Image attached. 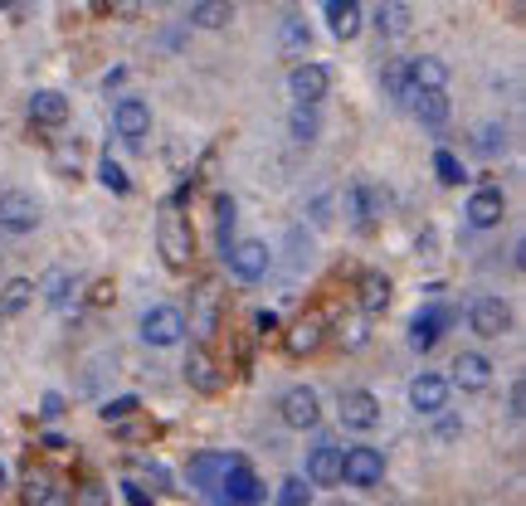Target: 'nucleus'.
Returning a JSON list of instances; mask_svg holds the SVG:
<instances>
[{"instance_id": "nucleus-5", "label": "nucleus", "mask_w": 526, "mask_h": 506, "mask_svg": "<svg viewBox=\"0 0 526 506\" xmlns=\"http://www.w3.org/2000/svg\"><path fill=\"white\" fill-rule=\"evenodd\" d=\"M0 229L5 234H35L39 229V200L25 190H0Z\"/></svg>"}, {"instance_id": "nucleus-39", "label": "nucleus", "mask_w": 526, "mask_h": 506, "mask_svg": "<svg viewBox=\"0 0 526 506\" xmlns=\"http://www.w3.org/2000/svg\"><path fill=\"white\" fill-rule=\"evenodd\" d=\"M434 171H439V181L444 185L463 181V166H458V156H449V151H434Z\"/></svg>"}, {"instance_id": "nucleus-21", "label": "nucleus", "mask_w": 526, "mask_h": 506, "mask_svg": "<svg viewBox=\"0 0 526 506\" xmlns=\"http://www.w3.org/2000/svg\"><path fill=\"white\" fill-rule=\"evenodd\" d=\"M30 122L35 127H64L69 122V98L59 88H39L35 98H30Z\"/></svg>"}, {"instance_id": "nucleus-45", "label": "nucleus", "mask_w": 526, "mask_h": 506, "mask_svg": "<svg viewBox=\"0 0 526 506\" xmlns=\"http://www.w3.org/2000/svg\"><path fill=\"white\" fill-rule=\"evenodd\" d=\"M254 326H259L263 336H268V331H273V326H278V317H273V312H254Z\"/></svg>"}, {"instance_id": "nucleus-11", "label": "nucleus", "mask_w": 526, "mask_h": 506, "mask_svg": "<svg viewBox=\"0 0 526 506\" xmlns=\"http://www.w3.org/2000/svg\"><path fill=\"white\" fill-rule=\"evenodd\" d=\"M268 263H273V253H268V244H259V239H244V244L229 249V273H234L239 283H259L263 273H268Z\"/></svg>"}, {"instance_id": "nucleus-13", "label": "nucleus", "mask_w": 526, "mask_h": 506, "mask_svg": "<svg viewBox=\"0 0 526 506\" xmlns=\"http://www.w3.org/2000/svg\"><path fill=\"white\" fill-rule=\"evenodd\" d=\"M215 326H220V292L215 283H200V288L190 292V326L195 336H215Z\"/></svg>"}, {"instance_id": "nucleus-25", "label": "nucleus", "mask_w": 526, "mask_h": 506, "mask_svg": "<svg viewBox=\"0 0 526 506\" xmlns=\"http://www.w3.org/2000/svg\"><path fill=\"white\" fill-rule=\"evenodd\" d=\"M327 20H332V35L337 39H356L366 25V10L356 0H327Z\"/></svg>"}, {"instance_id": "nucleus-9", "label": "nucleus", "mask_w": 526, "mask_h": 506, "mask_svg": "<svg viewBox=\"0 0 526 506\" xmlns=\"http://www.w3.org/2000/svg\"><path fill=\"white\" fill-rule=\"evenodd\" d=\"M327 88H332V73L322 69V64H298V69L288 73V93L298 98V108H317L327 98Z\"/></svg>"}, {"instance_id": "nucleus-6", "label": "nucleus", "mask_w": 526, "mask_h": 506, "mask_svg": "<svg viewBox=\"0 0 526 506\" xmlns=\"http://www.w3.org/2000/svg\"><path fill=\"white\" fill-rule=\"evenodd\" d=\"M468 326H473V336L497 341V336H507V326H512V307H507L502 297H478V302L468 307Z\"/></svg>"}, {"instance_id": "nucleus-40", "label": "nucleus", "mask_w": 526, "mask_h": 506, "mask_svg": "<svg viewBox=\"0 0 526 506\" xmlns=\"http://www.w3.org/2000/svg\"><path fill=\"white\" fill-rule=\"evenodd\" d=\"M385 88H390V98H395V103H405V98H410V78H405V64H390V69H385Z\"/></svg>"}, {"instance_id": "nucleus-22", "label": "nucleus", "mask_w": 526, "mask_h": 506, "mask_svg": "<svg viewBox=\"0 0 526 506\" xmlns=\"http://www.w3.org/2000/svg\"><path fill=\"white\" fill-rule=\"evenodd\" d=\"M327 341V322L322 317H302V322H293L288 326V336H283V346H288V356H307V351H317Z\"/></svg>"}, {"instance_id": "nucleus-7", "label": "nucleus", "mask_w": 526, "mask_h": 506, "mask_svg": "<svg viewBox=\"0 0 526 506\" xmlns=\"http://www.w3.org/2000/svg\"><path fill=\"white\" fill-rule=\"evenodd\" d=\"M278 414H283L288 429H317V419H322V399H317V390H307V385H293L288 395L278 399Z\"/></svg>"}, {"instance_id": "nucleus-18", "label": "nucleus", "mask_w": 526, "mask_h": 506, "mask_svg": "<svg viewBox=\"0 0 526 506\" xmlns=\"http://www.w3.org/2000/svg\"><path fill=\"white\" fill-rule=\"evenodd\" d=\"M453 385H458V390H468V395L488 390V385H492V361L483 356V351H463V356L453 361Z\"/></svg>"}, {"instance_id": "nucleus-16", "label": "nucleus", "mask_w": 526, "mask_h": 506, "mask_svg": "<svg viewBox=\"0 0 526 506\" xmlns=\"http://www.w3.org/2000/svg\"><path fill=\"white\" fill-rule=\"evenodd\" d=\"M405 78H410V93H444V83H449V64L434 59V54H419V59L405 64Z\"/></svg>"}, {"instance_id": "nucleus-2", "label": "nucleus", "mask_w": 526, "mask_h": 506, "mask_svg": "<svg viewBox=\"0 0 526 506\" xmlns=\"http://www.w3.org/2000/svg\"><path fill=\"white\" fill-rule=\"evenodd\" d=\"M341 477L351 487H376L385 477V453L371 443H356V448H341Z\"/></svg>"}, {"instance_id": "nucleus-46", "label": "nucleus", "mask_w": 526, "mask_h": 506, "mask_svg": "<svg viewBox=\"0 0 526 506\" xmlns=\"http://www.w3.org/2000/svg\"><path fill=\"white\" fill-rule=\"evenodd\" d=\"M88 297H93V302H98V307H103V302H108V297H113V283H93V292H88Z\"/></svg>"}, {"instance_id": "nucleus-19", "label": "nucleus", "mask_w": 526, "mask_h": 506, "mask_svg": "<svg viewBox=\"0 0 526 506\" xmlns=\"http://www.w3.org/2000/svg\"><path fill=\"white\" fill-rule=\"evenodd\" d=\"M302 482H312V487H337L341 482V448L337 443H317L312 453H307V477Z\"/></svg>"}, {"instance_id": "nucleus-34", "label": "nucleus", "mask_w": 526, "mask_h": 506, "mask_svg": "<svg viewBox=\"0 0 526 506\" xmlns=\"http://www.w3.org/2000/svg\"><path fill=\"white\" fill-rule=\"evenodd\" d=\"M307 502H312V487H307L302 477L278 482V497H273V506H307Z\"/></svg>"}, {"instance_id": "nucleus-33", "label": "nucleus", "mask_w": 526, "mask_h": 506, "mask_svg": "<svg viewBox=\"0 0 526 506\" xmlns=\"http://www.w3.org/2000/svg\"><path fill=\"white\" fill-rule=\"evenodd\" d=\"M337 336H341V346H346V351H361V346H366V336H371V331H366V317H361V312H356V317H341Z\"/></svg>"}, {"instance_id": "nucleus-1", "label": "nucleus", "mask_w": 526, "mask_h": 506, "mask_svg": "<svg viewBox=\"0 0 526 506\" xmlns=\"http://www.w3.org/2000/svg\"><path fill=\"white\" fill-rule=\"evenodd\" d=\"M156 244H161V258H166V268L186 273L190 258H195V234H190V219L176 215V210H166V215L156 219Z\"/></svg>"}, {"instance_id": "nucleus-42", "label": "nucleus", "mask_w": 526, "mask_h": 506, "mask_svg": "<svg viewBox=\"0 0 526 506\" xmlns=\"http://www.w3.org/2000/svg\"><path fill=\"white\" fill-rule=\"evenodd\" d=\"M122 497H127L132 506H151V492L142 487V482H122Z\"/></svg>"}, {"instance_id": "nucleus-43", "label": "nucleus", "mask_w": 526, "mask_h": 506, "mask_svg": "<svg viewBox=\"0 0 526 506\" xmlns=\"http://www.w3.org/2000/svg\"><path fill=\"white\" fill-rule=\"evenodd\" d=\"M522 404H526V385H522V380H517V385H512V409H507V414H512L517 424H522V414H526Z\"/></svg>"}, {"instance_id": "nucleus-4", "label": "nucleus", "mask_w": 526, "mask_h": 506, "mask_svg": "<svg viewBox=\"0 0 526 506\" xmlns=\"http://www.w3.org/2000/svg\"><path fill=\"white\" fill-rule=\"evenodd\" d=\"M268 492H263V482L249 472V463L239 458L234 468L225 472V482H220V492L210 497V502H220V506H259Z\"/></svg>"}, {"instance_id": "nucleus-20", "label": "nucleus", "mask_w": 526, "mask_h": 506, "mask_svg": "<svg viewBox=\"0 0 526 506\" xmlns=\"http://www.w3.org/2000/svg\"><path fill=\"white\" fill-rule=\"evenodd\" d=\"M239 458H229V453H200V458H190V482L205 492V497H215V487L225 482V472L234 468Z\"/></svg>"}, {"instance_id": "nucleus-35", "label": "nucleus", "mask_w": 526, "mask_h": 506, "mask_svg": "<svg viewBox=\"0 0 526 506\" xmlns=\"http://www.w3.org/2000/svg\"><path fill=\"white\" fill-rule=\"evenodd\" d=\"M317 127H322V122H317V108H293V117H288V132H293L298 142H312Z\"/></svg>"}, {"instance_id": "nucleus-23", "label": "nucleus", "mask_w": 526, "mask_h": 506, "mask_svg": "<svg viewBox=\"0 0 526 506\" xmlns=\"http://www.w3.org/2000/svg\"><path fill=\"white\" fill-rule=\"evenodd\" d=\"M186 380H190V390H200V395H215L220 390V370H215V356L205 346H195L186 356Z\"/></svg>"}, {"instance_id": "nucleus-14", "label": "nucleus", "mask_w": 526, "mask_h": 506, "mask_svg": "<svg viewBox=\"0 0 526 506\" xmlns=\"http://www.w3.org/2000/svg\"><path fill=\"white\" fill-rule=\"evenodd\" d=\"M390 307V278L380 273V268H366L361 278H356V312L361 317H380Z\"/></svg>"}, {"instance_id": "nucleus-29", "label": "nucleus", "mask_w": 526, "mask_h": 506, "mask_svg": "<svg viewBox=\"0 0 526 506\" xmlns=\"http://www.w3.org/2000/svg\"><path fill=\"white\" fill-rule=\"evenodd\" d=\"M30 302H35V283H30V278H10V283L0 288V317H20Z\"/></svg>"}, {"instance_id": "nucleus-8", "label": "nucleus", "mask_w": 526, "mask_h": 506, "mask_svg": "<svg viewBox=\"0 0 526 506\" xmlns=\"http://www.w3.org/2000/svg\"><path fill=\"white\" fill-rule=\"evenodd\" d=\"M113 127L127 146H142L151 137V108L142 103V98H122V103L113 108Z\"/></svg>"}, {"instance_id": "nucleus-3", "label": "nucleus", "mask_w": 526, "mask_h": 506, "mask_svg": "<svg viewBox=\"0 0 526 506\" xmlns=\"http://www.w3.org/2000/svg\"><path fill=\"white\" fill-rule=\"evenodd\" d=\"M181 336H186V312H181V307L161 302V307H147V312H142V341H147V346H176Z\"/></svg>"}, {"instance_id": "nucleus-17", "label": "nucleus", "mask_w": 526, "mask_h": 506, "mask_svg": "<svg viewBox=\"0 0 526 506\" xmlns=\"http://www.w3.org/2000/svg\"><path fill=\"white\" fill-rule=\"evenodd\" d=\"M463 215H468L473 229H492V224H502V215H507V195L497 185H483V190H473V200H468Z\"/></svg>"}, {"instance_id": "nucleus-44", "label": "nucleus", "mask_w": 526, "mask_h": 506, "mask_svg": "<svg viewBox=\"0 0 526 506\" xmlns=\"http://www.w3.org/2000/svg\"><path fill=\"white\" fill-rule=\"evenodd\" d=\"M39 414H44V419H59V414H64V399H59V395H44V409H39Z\"/></svg>"}, {"instance_id": "nucleus-38", "label": "nucleus", "mask_w": 526, "mask_h": 506, "mask_svg": "<svg viewBox=\"0 0 526 506\" xmlns=\"http://www.w3.org/2000/svg\"><path fill=\"white\" fill-rule=\"evenodd\" d=\"M137 409H142V399H137V395H122V399H108L98 414H103L108 424H117V419H127V414H137Z\"/></svg>"}, {"instance_id": "nucleus-32", "label": "nucleus", "mask_w": 526, "mask_h": 506, "mask_svg": "<svg viewBox=\"0 0 526 506\" xmlns=\"http://www.w3.org/2000/svg\"><path fill=\"white\" fill-rule=\"evenodd\" d=\"M278 39H283V49H288V54H302V49L312 44V30H307V20L288 15V20H283V30H278Z\"/></svg>"}, {"instance_id": "nucleus-47", "label": "nucleus", "mask_w": 526, "mask_h": 506, "mask_svg": "<svg viewBox=\"0 0 526 506\" xmlns=\"http://www.w3.org/2000/svg\"><path fill=\"white\" fill-rule=\"evenodd\" d=\"M0 487H5V468H0Z\"/></svg>"}, {"instance_id": "nucleus-12", "label": "nucleus", "mask_w": 526, "mask_h": 506, "mask_svg": "<svg viewBox=\"0 0 526 506\" xmlns=\"http://www.w3.org/2000/svg\"><path fill=\"white\" fill-rule=\"evenodd\" d=\"M69 502H74V492H69L64 477H54V472H30L25 477V506H69Z\"/></svg>"}, {"instance_id": "nucleus-10", "label": "nucleus", "mask_w": 526, "mask_h": 506, "mask_svg": "<svg viewBox=\"0 0 526 506\" xmlns=\"http://www.w3.org/2000/svg\"><path fill=\"white\" fill-rule=\"evenodd\" d=\"M341 424L346 429H356V434H366V429H376L380 424V399L371 395V390H346L337 404Z\"/></svg>"}, {"instance_id": "nucleus-31", "label": "nucleus", "mask_w": 526, "mask_h": 506, "mask_svg": "<svg viewBox=\"0 0 526 506\" xmlns=\"http://www.w3.org/2000/svg\"><path fill=\"white\" fill-rule=\"evenodd\" d=\"M229 234H234V200L229 195H215V239H220V253L229 258Z\"/></svg>"}, {"instance_id": "nucleus-26", "label": "nucleus", "mask_w": 526, "mask_h": 506, "mask_svg": "<svg viewBox=\"0 0 526 506\" xmlns=\"http://www.w3.org/2000/svg\"><path fill=\"white\" fill-rule=\"evenodd\" d=\"M444 326H449V312H444V307L419 312V317L410 322V346H414V351H429V346L444 336Z\"/></svg>"}, {"instance_id": "nucleus-41", "label": "nucleus", "mask_w": 526, "mask_h": 506, "mask_svg": "<svg viewBox=\"0 0 526 506\" xmlns=\"http://www.w3.org/2000/svg\"><path fill=\"white\" fill-rule=\"evenodd\" d=\"M69 506H108V492L98 482H83V487H74V502Z\"/></svg>"}, {"instance_id": "nucleus-28", "label": "nucleus", "mask_w": 526, "mask_h": 506, "mask_svg": "<svg viewBox=\"0 0 526 506\" xmlns=\"http://www.w3.org/2000/svg\"><path fill=\"white\" fill-rule=\"evenodd\" d=\"M405 103H410V112L424 127H444V122H449V98H444V93H410Z\"/></svg>"}, {"instance_id": "nucleus-36", "label": "nucleus", "mask_w": 526, "mask_h": 506, "mask_svg": "<svg viewBox=\"0 0 526 506\" xmlns=\"http://www.w3.org/2000/svg\"><path fill=\"white\" fill-rule=\"evenodd\" d=\"M98 181L108 185V190H117V195H127V190H132V181H127V171L117 166L113 156H103V161H98Z\"/></svg>"}, {"instance_id": "nucleus-27", "label": "nucleus", "mask_w": 526, "mask_h": 506, "mask_svg": "<svg viewBox=\"0 0 526 506\" xmlns=\"http://www.w3.org/2000/svg\"><path fill=\"white\" fill-rule=\"evenodd\" d=\"M190 25H200V30H225L229 20H234V5H225V0H195L186 10Z\"/></svg>"}, {"instance_id": "nucleus-24", "label": "nucleus", "mask_w": 526, "mask_h": 506, "mask_svg": "<svg viewBox=\"0 0 526 506\" xmlns=\"http://www.w3.org/2000/svg\"><path fill=\"white\" fill-rule=\"evenodd\" d=\"M371 25H376V30H380L385 39H400V35H410L414 10H410V5H400V0H385V5H376Z\"/></svg>"}, {"instance_id": "nucleus-15", "label": "nucleus", "mask_w": 526, "mask_h": 506, "mask_svg": "<svg viewBox=\"0 0 526 506\" xmlns=\"http://www.w3.org/2000/svg\"><path fill=\"white\" fill-rule=\"evenodd\" d=\"M444 404H449V380H444V375H434V370L414 375L410 380V409H419V414H439Z\"/></svg>"}, {"instance_id": "nucleus-30", "label": "nucleus", "mask_w": 526, "mask_h": 506, "mask_svg": "<svg viewBox=\"0 0 526 506\" xmlns=\"http://www.w3.org/2000/svg\"><path fill=\"white\" fill-rule=\"evenodd\" d=\"M35 292H44V302H49V307L69 312V307H74V302H69V292L78 297V283L69 278V273H64V268H54V273H49V278H44V283H39Z\"/></svg>"}, {"instance_id": "nucleus-37", "label": "nucleus", "mask_w": 526, "mask_h": 506, "mask_svg": "<svg viewBox=\"0 0 526 506\" xmlns=\"http://www.w3.org/2000/svg\"><path fill=\"white\" fill-rule=\"evenodd\" d=\"M473 146H478L483 156H497V151H507V127H483V132L473 137Z\"/></svg>"}]
</instances>
